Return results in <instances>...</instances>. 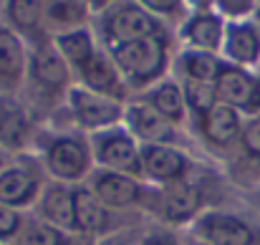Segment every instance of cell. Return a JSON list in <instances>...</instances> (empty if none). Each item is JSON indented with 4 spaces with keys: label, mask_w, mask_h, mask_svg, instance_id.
<instances>
[{
    "label": "cell",
    "mask_w": 260,
    "mask_h": 245,
    "mask_svg": "<svg viewBox=\"0 0 260 245\" xmlns=\"http://www.w3.org/2000/svg\"><path fill=\"white\" fill-rule=\"evenodd\" d=\"M217 88V99L228 106H233L235 111H240L245 119L260 114V101H258V74L255 71H245L238 66H222L220 76L215 79Z\"/></svg>",
    "instance_id": "18"
},
{
    "label": "cell",
    "mask_w": 260,
    "mask_h": 245,
    "mask_svg": "<svg viewBox=\"0 0 260 245\" xmlns=\"http://www.w3.org/2000/svg\"><path fill=\"white\" fill-rule=\"evenodd\" d=\"M139 230H142V225H139V228L121 230V233H116V235H109V238H104V240H96L93 245H137Z\"/></svg>",
    "instance_id": "34"
},
{
    "label": "cell",
    "mask_w": 260,
    "mask_h": 245,
    "mask_svg": "<svg viewBox=\"0 0 260 245\" xmlns=\"http://www.w3.org/2000/svg\"><path fill=\"white\" fill-rule=\"evenodd\" d=\"M202 164L205 162L189 147H174V144L142 147V179L152 187H170L177 182H184Z\"/></svg>",
    "instance_id": "12"
},
{
    "label": "cell",
    "mask_w": 260,
    "mask_h": 245,
    "mask_svg": "<svg viewBox=\"0 0 260 245\" xmlns=\"http://www.w3.org/2000/svg\"><path fill=\"white\" fill-rule=\"evenodd\" d=\"M187 13H212L217 10V0H184Z\"/></svg>",
    "instance_id": "35"
},
{
    "label": "cell",
    "mask_w": 260,
    "mask_h": 245,
    "mask_svg": "<svg viewBox=\"0 0 260 245\" xmlns=\"http://www.w3.org/2000/svg\"><path fill=\"white\" fill-rule=\"evenodd\" d=\"M91 28H93V33H96V38L104 48H114V46H121V43L172 33L170 25H165L159 18L147 13L134 0H121L114 8L104 10L101 15L93 18Z\"/></svg>",
    "instance_id": "6"
},
{
    "label": "cell",
    "mask_w": 260,
    "mask_h": 245,
    "mask_svg": "<svg viewBox=\"0 0 260 245\" xmlns=\"http://www.w3.org/2000/svg\"><path fill=\"white\" fill-rule=\"evenodd\" d=\"M41 124L20 96L0 94V152L13 157L33 149Z\"/></svg>",
    "instance_id": "15"
},
{
    "label": "cell",
    "mask_w": 260,
    "mask_h": 245,
    "mask_svg": "<svg viewBox=\"0 0 260 245\" xmlns=\"http://www.w3.org/2000/svg\"><path fill=\"white\" fill-rule=\"evenodd\" d=\"M184 240H187L184 230H177V228H170V225L147 220L142 225V230H139L137 245H184Z\"/></svg>",
    "instance_id": "29"
},
{
    "label": "cell",
    "mask_w": 260,
    "mask_h": 245,
    "mask_svg": "<svg viewBox=\"0 0 260 245\" xmlns=\"http://www.w3.org/2000/svg\"><path fill=\"white\" fill-rule=\"evenodd\" d=\"M3 5H5V0H0V20H3Z\"/></svg>",
    "instance_id": "40"
},
{
    "label": "cell",
    "mask_w": 260,
    "mask_h": 245,
    "mask_svg": "<svg viewBox=\"0 0 260 245\" xmlns=\"http://www.w3.org/2000/svg\"><path fill=\"white\" fill-rule=\"evenodd\" d=\"M258 101H260V74H258Z\"/></svg>",
    "instance_id": "41"
},
{
    "label": "cell",
    "mask_w": 260,
    "mask_h": 245,
    "mask_svg": "<svg viewBox=\"0 0 260 245\" xmlns=\"http://www.w3.org/2000/svg\"><path fill=\"white\" fill-rule=\"evenodd\" d=\"M88 139H91L96 169L142 177V144L129 134L124 124L91 134Z\"/></svg>",
    "instance_id": "13"
},
{
    "label": "cell",
    "mask_w": 260,
    "mask_h": 245,
    "mask_svg": "<svg viewBox=\"0 0 260 245\" xmlns=\"http://www.w3.org/2000/svg\"><path fill=\"white\" fill-rule=\"evenodd\" d=\"M184 245H207V243H202V240H197V238L187 235V240H184Z\"/></svg>",
    "instance_id": "37"
},
{
    "label": "cell",
    "mask_w": 260,
    "mask_h": 245,
    "mask_svg": "<svg viewBox=\"0 0 260 245\" xmlns=\"http://www.w3.org/2000/svg\"><path fill=\"white\" fill-rule=\"evenodd\" d=\"M253 18H255V23L260 25V0H258V8H255V15H253Z\"/></svg>",
    "instance_id": "38"
},
{
    "label": "cell",
    "mask_w": 260,
    "mask_h": 245,
    "mask_svg": "<svg viewBox=\"0 0 260 245\" xmlns=\"http://www.w3.org/2000/svg\"><path fill=\"white\" fill-rule=\"evenodd\" d=\"M48 182L51 179L36 152L13 155L0 167V205L30 212Z\"/></svg>",
    "instance_id": "8"
},
{
    "label": "cell",
    "mask_w": 260,
    "mask_h": 245,
    "mask_svg": "<svg viewBox=\"0 0 260 245\" xmlns=\"http://www.w3.org/2000/svg\"><path fill=\"white\" fill-rule=\"evenodd\" d=\"M28 43L0 23V94L18 96L28 71Z\"/></svg>",
    "instance_id": "21"
},
{
    "label": "cell",
    "mask_w": 260,
    "mask_h": 245,
    "mask_svg": "<svg viewBox=\"0 0 260 245\" xmlns=\"http://www.w3.org/2000/svg\"><path fill=\"white\" fill-rule=\"evenodd\" d=\"M51 46L56 48V53L69 64V69L74 71V76L86 66L88 61L96 56V51L101 48L93 28H79V30H69V33H61L56 38H51Z\"/></svg>",
    "instance_id": "25"
},
{
    "label": "cell",
    "mask_w": 260,
    "mask_h": 245,
    "mask_svg": "<svg viewBox=\"0 0 260 245\" xmlns=\"http://www.w3.org/2000/svg\"><path fill=\"white\" fill-rule=\"evenodd\" d=\"M30 215H36L38 220L61 228L66 233H76V223H74V187L61 185V182H48L41 200L36 202V207L30 210Z\"/></svg>",
    "instance_id": "23"
},
{
    "label": "cell",
    "mask_w": 260,
    "mask_h": 245,
    "mask_svg": "<svg viewBox=\"0 0 260 245\" xmlns=\"http://www.w3.org/2000/svg\"><path fill=\"white\" fill-rule=\"evenodd\" d=\"M10 245H93L91 240L76 235V233H66L61 228H53L43 220H38L36 215L28 212V220L20 230V235Z\"/></svg>",
    "instance_id": "27"
},
{
    "label": "cell",
    "mask_w": 260,
    "mask_h": 245,
    "mask_svg": "<svg viewBox=\"0 0 260 245\" xmlns=\"http://www.w3.org/2000/svg\"><path fill=\"white\" fill-rule=\"evenodd\" d=\"M225 28L228 20L212 10V13H187L182 23L174 28V41L177 48H189V51H205L220 56L222 41H225Z\"/></svg>",
    "instance_id": "16"
},
{
    "label": "cell",
    "mask_w": 260,
    "mask_h": 245,
    "mask_svg": "<svg viewBox=\"0 0 260 245\" xmlns=\"http://www.w3.org/2000/svg\"><path fill=\"white\" fill-rule=\"evenodd\" d=\"M129 134L142 144H174V147H189L194 149V142L187 132L177 129L174 124H170L162 114H157L152 106H147L139 99H129L124 106V121H121Z\"/></svg>",
    "instance_id": "14"
},
{
    "label": "cell",
    "mask_w": 260,
    "mask_h": 245,
    "mask_svg": "<svg viewBox=\"0 0 260 245\" xmlns=\"http://www.w3.org/2000/svg\"><path fill=\"white\" fill-rule=\"evenodd\" d=\"M88 5V10H91V15L96 18V15H101L104 10H109V8H114L116 3H121V0H84Z\"/></svg>",
    "instance_id": "36"
},
{
    "label": "cell",
    "mask_w": 260,
    "mask_h": 245,
    "mask_svg": "<svg viewBox=\"0 0 260 245\" xmlns=\"http://www.w3.org/2000/svg\"><path fill=\"white\" fill-rule=\"evenodd\" d=\"M124 106L121 101L106 99L101 94H93L84 86H74L66 96V104L43 124V127H66L79 129L84 134H99L104 129L119 127L124 121Z\"/></svg>",
    "instance_id": "5"
},
{
    "label": "cell",
    "mask_w": 260,
    "mask_h": 245,
    "mask_svg": "<svg viewBox=\"0 0 260 245\" xmlns=\"http://www.w3.org/2000/svg\"><path fill=\"white\" fill-rule=\"evenodd\" d=\"M5 160H8V155H3V152H0V167L5 164Z\"/></svg>",
    "instance_id": "39"
},
{
    "label": "cell",
    "mask_w": 260,
    "mask_h": 245,
    "mask_svg": "<svg viewBox=\"0 0 260 245\" xmlns=\"http://www.w3.org/2000/svg\"><path fill=\"white\" fill-rule=\"evenodd\" d=\"M225 61L215 53L205 51H189V48H177L172 58V76L177 81H205L215 83L220 76Z\"/></svg>",
    "instance_id": "24"
},
{
    "label": "cell",
    "mask_w": 260,
    "mask_h": 245,
    "mask_svg": "<svg viewBox=\"0 0 260 245\" xmlns=\"http://www.w3.org/2000/svg\"><path fill=\"white\" fill-rule=\"evenodd\" d=\"M121 74L124 83L132 91V99L152 88L162 79L172 76V58L177 51L174 30L165 36H152L132 43H121L114 48H106Z\"/></svg>",
    "instance_id": "3"
},
{
    "label": "cell",
    "mask_w": 260,
    "mask_h": 245,
    "mask_svg": "<svg viewBox=\"0 0 260 245\" xmlns=\"http://www.w3.org/2000/svg\"><path fill=\"white\" fill-rule=\"evenodd\" d=\"M134 99L144 101L157 114H162L170 124L189 134V111H187V104H184V91H182V83L174 76L162 79L159 83H154L152 88H147L144 94H139Z\"/></svg>",
    "instance_id": "22"
},
{
    "label": "cell",
    "mask_w": 260,
    "mask_h": 245,
    "mask_svg": "<svg viewBox=\"0 0 260 245\" xmlns=\"http://www.w3.org/2000/svg\"><path fill=\"white\" fill-rule=\"evenodd\" d=\"M30 152H36L51 182H61L69 187L86 185L96 169L91 139L79 129L41 127Z\"/></svg>",
    "instance_id": "2"
},
{
    "label": "cell",
    "mask_w": 260,
    "mask_h": 245,
    "mask_svg": "<svg viewBox=\"0 0 260 245\" xmlns=\"http://www.w3.org/2000/svg\"><path fill=\"white\" fill-rule=\"evenodd\" d=\"M258 0H217V13L225 20H245L253 18Z\"/></svg>",
    "instance_id": "33"
},
{
    "label": "cell",
    "mask_w": 260,
    "mask_h": 245,
    "mask_svg": "<svg viewBox=\"0 0 260 245\" xmlns=\"http://www.w3.org/2000/svg\"><path fill=\"white\" fill-rule=\"evenodd\" d=\"M76 83L88 88V91H93V94L106 96V99L121 101V104H126L132 99L129 86L124 83L116 64H114V58H111V53L104 46L96 51V56L88 61L86 66L76 74Z\"/></svg>",
    "instance_id": "20"
},
{
    "label": "cell",
    "mask_w": 260,
    "mask_h": 245,
    "mask_svg": "<svg viewBox=\"0 0 260 245\" xmlns=\"http://www.w3.org/2000/svg\"><path fill=\"white\" fill-rule=\"evenodd\" d=\"M179 83H182V91H184V104H187V111H189V124L197 121L200 116H205L215 104H220L215 83H205V81H179Z\"/></svg>",
    "instance_id": "28"
},
{
    "label": "cell",
    "mask_w": 260,
    "mask_h": 245,
    "mask_svg": "<svg viewBox=\"0 0 260 245\" xmlns=\"http://www.w3.org/2000/svg\"><path fill=\"white\" fill-rule=\"evenodd\" d=\"M258 74H260V69H258Z\"/></svg>",
    "instance_id": "42"
},
{
    "label": "cell",
    "mask_w": 260,
    "mask_h": 245,
    "mask_svg": "<svg viewBox=\"0 0 260 245\" xmlns=\"http://www.w3.org/2000/svg\"><path fill=\"white\" fill-rule=\"evenodd\" d=\"M25 220H28V212L8 207V205H0V245L13 243L20 235Z\"/></svg>",
    "instance_id": "32"
},
{
    "label": "cell",
    "mask_w": 260,
    "mask_h": 245,
    "mask_svg": "<svg viewBox=\"0 0 260 245\" xmlns=\"http://www.w3.org/2000/svg\"><path fill=\"white\" fill-rule=\"evenodd\" d=\"M217 179L220 177L207 164H202L189 179L170 185V187H157V197H154V207H152L149 220L187 233V228L205 210L220 207V200L215 192Z\"/></svg>",
    "instance_id": "4"
},
{
    "label": "cell",
    "mask_w": 260,
    "mask_h": 245,
    "mask_svg": "<svg viewBox=\"0 0 260 245\" xmlns=\"http://www.w3.org/2000/svg\"><path fill=\"white\" fill-rule=\"evenodd\" d=\"M86 187L96 195L99 202H104L114 212L142 215L147 220L152 218L157 187L147 185L142 177L106 172V169H93V174L88 177Z\"/></svg>",
    "instance_id": "7"
},
{
    "label": "cell",
    "mask_w": 260,
    "mask_h": 245,
    "mask_svg": "<svg viewBox=\"0 0 260 245\" xmlns=\"http://www.w3.org/2000/svg\"><path fill=\"white\" fill-rule=\"evenodd\" d=\"M134 3H139L147 13H152L154 18H159V20H162L165 25H170L172 30L182 23V18L187 15L184 0H134Z\"/></svg>",
    "instance_id": "30"
},
{
    "label": "cell",
    "mask_w": 260,
    "mask_h": 245,
    "mask_svg": "<svg viewBox=\"0 0 260 245\" xmlns=\"http://www.w3.org/2000/svg\"><path fill=\"white\" fill-rule=\"evenodd\" d=\"M74 223H76V235L96 243V240L116 235L121 230L139 228L147 223V218L114 212L104 202L96 200V195L86 185H79V187H74Z\"/></svg>",
    "instance_id": "10"
},
{
    "label": "cell",
    "mask_w": 260,
    "mask_h": 245,
    "mask_svg": "<svg viewBox=\"0 0 260 245\" xmlns=\"http://www.w3.org/2000/svg\"><path fill=\"white\" fill-rule=\"evenodd\" d=\"M220 58H222L228 66H238V69H245V71H255V74H258V69H260V25L255 23V18L228 20Z\"/></svg>",
    "instance_id": "17"
},
{
    "label": "cell",
    "mask_w": 260,
    "mask_h": 245,
    "mask_svg": "<svg viewBox=\"0 0 260 245\" xmlns=\"http://www.w3.org/2000/svg\"><path fill=\"white\" fill-rule=\"evenodd\" d=\"M74 86H76L74 71L56 53L51 43L30 48L25 81L18 96L23 99V104L30 109V114L41 127L66 104V96Z\"/></svg>",
    "instance_id": "1"
},
{
    "label": "cell",
    "mask_w": 260,
    "mask_h": 245,
    "mask_svg": "<svg viewBox=\"0 0 260 245\" xmlns=\"http://www.w3.org/2000/svg\"><path fill=\"white\" fill-rule=\"evenodd\" d=\"M187 235L207 245H260V223L220 205L205 210L187 228Z\"/></svg>",
    "instance_id": "9"
},
{
    "label": "cell",
    "mask_w": 260,
    "mask_h": 245,
    "mask_svg": "<svg viewBox=\"0 0 260 245\" xmlns=\"http://www.w3.org/2000/svg\"><path fill=\"white\" fill-rule=\"evenodd\" d=\"M235 152L253 164H260V114L248 116L240 132V142L235 147Z\"/></svg>",
    "instance_id": "31"
},
{
    "label": "cell",
    "mask_w": 260,
    "mask_h": 245,
    "mask_svg": "<svg viewBox=\"0 0 260 245\" xmlns=\"http://www.w3.org/2000/svg\"><path fill=\"white\" fill-rule=\"evenodd\" d=\"M0 23L20 36L28 48L51 43L46 33V0H5Z\"/></svg>",
    "instance_id": "19"
},
{
    "label": "cell",
    "mask_w": 260,
    "mask_h": 245,
    "mask_svg": "<svg viewBox=\"0 0 260 245\" xmlns=\"http://www.w3.org/2000/svg\"><path fill=\"white\" fill-rule=\"evenodd\" d=\"M93 15L84 0H46V33L56 38L69 30L88 28Z\"/></svg>",
    "instance_id": "26"
},
{
    "label": "cell",
    "mask_w": 260,
    "mask_h": 245,
    "mask_svg": "<svg viewBox=\"0 0 260 245\" xmlns=\"http://www.w3.org/2000/svg\"><path fill=\"white\" fill-rule=\"evenodd\" d=\"M243 124H245V116L220 101L205 116H200L197 121L189 124V137H192L194 147H200L202 152L228 157L235 152V147L240 142Z\"/></svg>",
    "instance_id": "11"
}]
</instances>
